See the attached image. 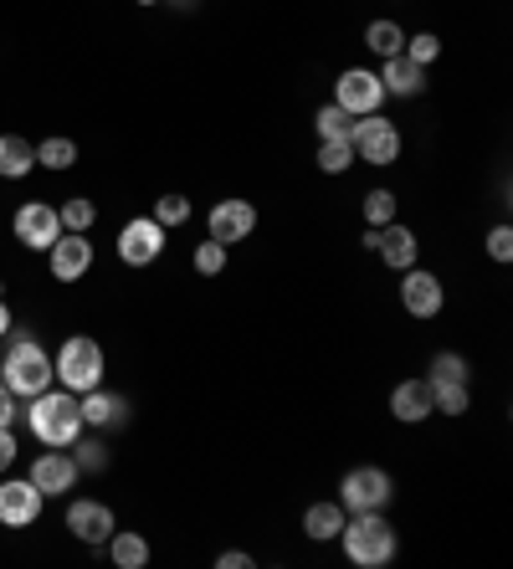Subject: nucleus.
Returning a JSON list of instances; mask_svg holds the SVG:
<instances>
[{"mask_svg":"<svg viewBox=\"0 0 513 569\" xmlns=\"http://www.w3.org/2000/svg\"><path fill=\"white\" fill-rule=\"evenodd\" d=\"M190 262H196L200 278H221V272H226V247H221V241L206 237V241L196 247V257H190Z\"/></svg>","mask_w":513,"mask_h":569,"instance_id":"2f4dec72","label":"nucleus"},{"mask_svg":"<svg viewBox=\"0 0 513 569\" xmlns=\"http://www.w3.org/2000/svg\"><path fill=\"white\" fill-rule=\"evenodd\" d=\"M391 416L401 426H422L426 416H436L432 406V380H401L391 390Z\"/></svg>","mask_w":513,"mask_h":569,"instance_id":"f3484780","label":"nucleus"},{"mask_svg":"<svg viewBox=\"0 0 513 569\" xmlns=\"http://www.w3.org/2000/svg\"><path fill=\"white\" fill-rule=\"evenodd\" d=\"M108 559H114V565L119 569H145L149 565V539L145 533H124V529H114L108 533Z\"/></svg>","mask_w":513,"mask_h":569,"instance_id":"4be33fe9","label":"nucleus"},{"mask_svg":"<svg viewBox=\"0 0 513 569\" xmlns=\"http://www.w3.org/2000/svg\"><path fill=\"white\" fill-rule=\"evenodd\" d=\"M37 164L41 170H72V164H78V144L62 139V133H52V139H41L37 144Z\"/></svg>","mask_w":513,"mask_h":569,"instance_id":"393cba45","label":"nucleus"},{"mask_svg":"<svg viewBox=\"0 0 513 569\" xmlns=\"http://www.w3.org/2000/svg\"><path fill=\"white\" fill-rule=\"evenodd\" d=\"M365 47L381 57V62H385V57H401V52H406V31H401V21H369V27H365Z\"/></svg>","mask_w":513,"mask_h":569,"instance_id":"5701e85b","label":"nucleus"},{"mask_svg":"<svg viewBox=\"0 0 513 569\" xmlns=\"http://www.w3.org/2000/svg\"><path fill=\"white\" fill-rule=\"evenodd\" d=\"M47 262H52V278H57V282L88 278V267H92V241H88V231H62V237L47 247Z\"/></svg>","mask_w":513,"mask_h":569,"instance_id":"4468645a","label":"nucleus"},{"mask_svg":"<svg viewBox=\"0 0 513 569\" xmlns=\"http://www.w3.org/2000/svg\"><path fill=\"white\" fill-rule=\"evenodd\" d=\"M165 226L155 221V216H134V221H124V231H119V257L129 267H149V262H159V252H165Z\"/></svg>","mask_w":513,"mask_h":569,"instance_id":"9b49d317","label":"nucleus"},{"mask_svg":"<svg viewBox=\"0 0 513 569\" xmlns=\"http://www.w3.org/2000/svg\"><path fill=\"white\" fill-rule=\"evenodd\" d=\"M11 333V308H6V298H0V339Z\"/></svg>","mask_w":513,"mask_h":569,"instance_id":"58836bf2","label":"nucleus"},{"mask_svg":"<svg viewBox=\"0 0 513 569\" xmlns=\"http://www.w3.org/2000/svg\"><path fill=\"white\" fill-rule=\"evenodd\" d=\"M37 170V144L21 133H0V180H27Z\"/></svg>","mask_w":513,"mask_h":569,"instance_id":"aec40b11","label":"nucleus"},{"mask_svg":"<svg viewBox=\"0 0 513 569\" xmlns=\"http://www.w3.org/2000/svg\"><path fill=\"white\" fill-rule=\"evenodd\" d=\"M251 231H257V206H251V200H241V196L216 200L211 216H206V237L221 241V247H241Z\"/></svg>","mask_w":513,"mask_h":569,"instance_id":"1a4fd4ad","label":"nucleus"},{"mask_svg":"<svg viewBox=\"0 0 513 569\" xmlns=\"http://www.w3.org/2000/svg\"><path fill=\"white\" fill-rule=\"evenodd\" d=\"M401 308H406L411 318H436L447 308L442 278H436V272H422V267H406V272H401Z\"/></svg>","mask_w":513,"mask_h":569,"instance_id":"f8f14e48","label":"nucleus"},{"mask_svg":"<svg viewBox=\"0 0 513 569\" xmlns=\"http://www.w3.org/2000/svg\"><path fill=\"white\" fill-rule=\"evenodd\" d=\"M406 57L416 67H432L436 57H442V41H436L432 31H416V37H406Z\"/></svg>","mask_w":513,"mask_h":569,"instance_id":"72a5a7b5","label":"nucleus"},{"mask_svg":"<svg viewBox=\"0 0 513 569\" xmlns=\"http://www.w3.org/2000/svg\"><path fill=\"white\" fill-rule=\"evenodd\" d=\"M62 231H92V221H98V206L92 200H82V196H72V200H62Z\"/></svg>","mask_w":513,"mask_h":569,"instance_id":"c756f323","label":"nucleus"},{"mask_svg":"<svg viewBox=\"0 0 513 569\" xmlns=\"http://www.w3.org/2000/svg\"><path fill=\"white\" fill-rule=\"evenodd\" d=\"M0 380H6V390H11L16 400L41 396V390H52V380H57L52 355H47L37 339H27V333H11V349L0 359Z\"/></svg>","mask_w":513,"mask_h":569,"instance_id":"f03ea898","label":"nucleus"},{"mask_svg":"<svg viewBox=\"0 0 513 569\" xmlns=\"http://www.w3.org/2000/svg\"><path fill=\"white\" fill-rule=\"evenodd\" d=\"M114 529H119V523H114V508L98 503V498H78V503L67 508V533L82 539V543H92V549H103Z\"/></svg>","mask_w":513,"mask_h":569,"instance_id":"2eb2a0df","label":"nucleus"},{"mask_svg":"<svg viewBox=\"0 0 513 569\" xmlns=\"http://www.w3.org/2000/svg\"><path fill=\"white\" fill-rule=\"evenodd\" d=\"M11 231H16V241H21V247L47 252V247L62 237V216H57V206H47V200H27V206H16Z\"/></svg>","mask_w":513,"mask_h":569,"instance_id":"9d476101","label":"nucleus"},{"mask_svg":"<svg viewBox=\"0 0 513 569\" xmlns=\"http://www.w3.org/2000/svg\"><path fill=\"white\" fill-rule=\"evenodd\" d=\"M381 82H385V98H422L426 93V67H416L406 52L385 57Z\"/></svg>","mask_w":513,"mask_h":569,"instance_id":"a211bd4d","label":"nucleus"},{"mask_svg":"<svg viewBox=\"0 0 513 569\" xmlns=\"http://www.w3.org/2000/svg\"><path fill=\"white\" fill-rule=\"evenodd\" d=\"M426 380H473V370H467V359L457 355V349H447V355L432 359V375Z\"/></svg>","mask_w":513,"mask_h":569,"instance_id":"473e14b6","label":"nucleus"},{"mask_svg":"<svg viewBox=\"0 0 513 569\" xmlns=\"http://www.w3.org/2000/svg\"><path fill=\"white\" fill-rule=\"evenodd\" d=\"M41 503H47V498L31 488V477L0 482V523H6V529H31L41 518Z\"/></svg>","mask_w":513,"mask_h":569,"instance_id":"dca6fc26","label":"nucleus"},{"mask_svg":"<svg viewBox=\"0 0 513 569\" xmlns=\"http://www.w3.org/2000/svg\"><path fill=\"white\" fill-rule=\"evenodd\" d=\"M349 164H355V144H349V139H318V170L344 174Z\"/></svg>","mask_w":513,"mask_h":569,"instance_id":"bb28decb","label":"nucleus"},{"mask_svg":"<svg viewBox=\"0 0 513 569\" xmlns=\"http://www.w3.org/2000/svg\"><path fill=\"white\" fill-rule=\"evenodd\" d=\"M52 370H57V380H62V390L88 396V390L103 385V349H98V339H67V345L57 349Z\"/></svg>","mask_w":513,"mask_h":569,"instance_id":"20e7f679","label":"nucleus"},{"mask_svg":"<svg viewBox=\"0 0 513 569\" xmlns=\"http://www.w3.org/2000/svg\"><path fill=\"white\" fill-rule=\"evenodd\" d=\"M432 406L442 416H467L473 390H467V380H432Z\"/></svg>","mask_w":513,"mask_h":569,"instance_id":"b1692460","label":"nucleus"},{"mask_svg":"<svg viewBox=\"0 0 513 569\" xmlns=\"http://www.w3.org/2000/svg\"><path fill=\"white\" fill-rule=\"evenodd\" d=\"M339 549L359 569H385L395 559V549H401V533H395V523L385 513H349L339 529Z\"/></svg>","mask_w":513,"mask_h":569,"instance_id":"f257e3e1","label":"nucleus"},{"mask_svg":"<svg viewBox=\"0 0 513 569\" xmlns=\"http://www.w3.org/2000/svg\"><path fill=\"white\" fill-rule=\"evenodd\" d=\"M216 565H221V569H251V565H257V559H251L247 549H226V555L216 559Z\"/></svg>","mask_w":513,"mask_h":569,"instance_id":"e433bc0d","label":"nucleus"},{"mask_svg":"<svg viewBox=\"0 0 513 569\" xmlns=\"http://www.w3.org/2000/svg\"><path fill=\"white\" fill-rule=\"evenodd\" d=\"M155 221L165 226V231H175V226H185V221H190V200H185V196H175V190H170V196H159V200H155Z\"/></svg>","mask_w":513,"mask_h":569,"instance_id":"7c9ffc66","label":"nucleus"},{"mask_svg":"<svg viewBox=\"0 0 513 569\" xmlns=\"http://www.w3.org/2000/svg\"><path fill=\"white\" fill-rule=\"evenodd\" d=\"M78 411L82 426H124L129 421V400L108 396V390H88V396H78Z\"/></svg>","mask_w":513,"mask_h":569,"instance_id":"6ab92c4d","label":"nucleus"},{"mask_svg":"<svg viewBox=\"0 0 513 569\" xmlns=\"http://www.w3.org/2000/svg\"><path fill=\"white\" fill-rule=\"evenodd\" d=\"M359 216H365V226H391L395 221V190L375 186L365 200H359Z\"/></svg>","mask_w":513,"mask_h":569,"instance_id":"cd10ccee","label":"nucleus"},{"mask_svg":"<svg viewBox=\"0 0 513 569\" xmlns=\"http://www.w3.org/2000/svg\"><path fill=\"white\" fill-rule=\"evenodd\" d=\"M395 498V482L385 467H349L339 482V508L344 513H385Z\"/></svg>","mask_w":513,"mask_h":569,"instance_id":"39448f33","label":"nucleus"},{"mask_svg":"<svg viewBox=\"0 0 513 569\" xmlns=\"http://www.w3.org/2000/svg\"><path fill=\"white\" fill-rule=\"evenodd\" d=\"M16 421V396L6 390V380H0V426H11Z\"/></svg>","mask_w":513,"mask_h":569,"instance_id":"4c0bfd02","label":"nucleus"},{"mask_svg":"<svg viewBox=\"0 0 513 569\" xmlns=\"http://www.w3.org/2000/svg\"><path fill=\"white\" fill-rule=\"evenodd\" d=\"M334 103H339L344 113H355V119H365V113H381V103H385L381 72H369V67H344L339 82H334Z\"/></svg>","mask_w":513,"mask_h":569,"instance_id":"6e6552de","label":"nucleus"},{"mask_svg":"<svg viewBox=\"0 0 513 569\" xmlns=\"http://www.w3.org/2000/svg\"><path fill=\"white\" fill-rule=\"evenodd\" d=\"M11 462H16V431L0 426V472H11Z\"/></svg>","mask_w":513,"mask_h":569,"instance_id":"c9c22d12","label":"nucleus"},{"mask_svg":"<svg viewBox=\"0 0 513 569\" xmlns=\"http://www.w3.org/2000/svg\"><path fill=\"white\" fill-rule=\"evenodd\" d=\"M487 257H493V262H509L513 257V231L509 226H493V231H487Z\"/></svg>","mask_w":513,"mask_h":569,"instance_id":"f704fd0d","label":"nucleus"},{"mask_svg":"<svg viewBox=\"0 0 513 569\" xmlns=\"http://www.w3.org/2000/svg\"><path fill=\"white\" fill-rule=\"evenodd\" d=\"M349 144H355V159H365V164L385 170V164L401 159V123H391L385 113H365V119H355Z\"/></svg>","mask_w":513,"mask_h":569,"instance_id":"423d86ee","label":"nucleus"},{"mask_svg":"<svg viewBox=\"0 0 513 569\" xmlns=\"http://www.w3.org/2000/svg\"><path fill=\"white\" fill-rule=\"evenodd\" d=\"M139 6H159V0H139Z\"/></svg>","mask_w":513,"mask_h":569,"instance_id":"ea45409f","label":"nucleus"},{"mask_svg":"<svg viewBox=\"0 0 513 569\" xmlns=\"http://www.w3.org/2000/svg\"><path fill=\"white\" fill-rule=\"evenodd\" d=\"M359 247H369V252L381 257L391 272H406V267H416V257H422V241H416V231H411V226H401V221H391V226H365Z\"/></svg>","mask_w":513,"mask_h":569,"instance_id":"0eeeda50","label":"nucleus"},{"mask_svg":"<svg viewBox=\"0 0 513 569\" xmlns=\"http://www.w3.org/2000/svg\"><path fill=\"white\" fill-rule=\"evenodd\" d=\"M67 451H72V462H78V472H108V447H103V441L78 437Z\"/></svg>","mask_w":513,"mask_h":569,"instance_id":"c85d7f7f","label":"nucleus"},{"mask_svg":"<svg viewBox=\"0 0 513 569\" xmlns=\"http://www.w3.org/2000/svg\"><path fill=\"white\" fill-rule=\"evenodd\" d=\"M314 129H318V139H349L355 133V113H344L339 103H324L314 113Z\"/></svg>","mask_w":513,"mask_h":569,"instance_id":"a878e982","label":"nucleus"},{"mask_svg":"<svg viewBox=\"0 0 513 569\" xmlns=\"http://www.w3.org/2000/svg\"><path fill=\"white\" fill-rule=\"evenodd\" d=\"M344 508H339V498L334 503H308L303 508V533L314 543H329V539H339V529H344Z\"/></svg>","mask_w":513,"mask_h":569,"instance_id":"412c9836","label":"nucleus"},{"mask_svg":"<svg viewBox=\"0 0 513 569\" xmlns=\"http://www.w3.org/2000/svg\"><path fill=\"white\" fill-rule=\"evenodd\" d=\"M27 421L41 447H72L82 437V411L72 390H41V396H31Z\"/></svg>","mask_w":513,"mask_h":569,"instance_id":"7ed1b4c3","label":"nucleus"},{"mask_svg":"<svg viewBox=\"0 0 513 569\" xmlns=\"http://www.w3.org/2000/svg\"><path fill=\"white\" fill-rule=\"evenodd\" d=\"M78 462H72V451L67 447H52L41 451L37 462H31V488L41 492V498H62V492L78 488Z\"/></svg>","mask_w":513,"mask_h":569,"instance_id":"ddd939ff","label":"nucleus"}]
</instances>
